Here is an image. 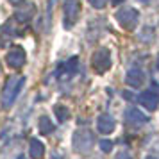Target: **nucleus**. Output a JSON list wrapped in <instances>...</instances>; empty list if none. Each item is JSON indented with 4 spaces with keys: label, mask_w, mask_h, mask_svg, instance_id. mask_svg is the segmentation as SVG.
<instances>
[{
    "label": "nucleus",
    "mask_w": 159,
    "mask_h": 159,
    "mask_svg": "<svg viewBox=\"0 0 159 159\" xmlns=\"http://www.w3.org/2000/svg\"><path fill=\"white\" fill-rule=\"evenodd\" d=\"M156 65H157V70H159V56H157V63H156Z\"/></svg>",
    "instance_id": "4be33fe9"
},
{
    "label": "nucleus",
    "mask_w": 159,
    "mask_h": 159,
    "mask_svg": "<svg viewBox=\"0 0 159 159\" xmlns=\"http://www.w3.org/2000/svg\"><path fill=\"white\" fill-rule=\"evenodd\" d=\"M125 122L129 123V125H145V123L148 122V116L143 115L136 107H129L125 111Z\"/></svg>",
    "instance_id": "9d476101"
},
{
    "label": "nucleus",
    "mask_w": 159,
    "mask_h": 159,
    "mask_svg": "<svg viewBox=\"0 0 159 159\" xmlns=\"http://www.w3.org/2000/svg\"><path fill=\"white\" fill-rule=\"evenodd\" d=\"M9 2H11V4H16V6H18V4L22 2V0H9Z\"/></svg>",
    "instance_id": "aec40b11"
},
{
    "label": "nucleus",
    "mask_w": 159,
    "mask_h": 159,
    "mask_svg": "<svg viewBox=\"0 0 159 159\" xmlns=\"http://www.w3.org/2000/svg\"><path fill=\"white\" fill-rule=\"evenodd\" d=\"M91 65L98 73L107 72L111 68V52L107 48H98L93 52V57H91Z\"/></svg>",
    "instance_id": "7ed1b4c3"
},
{
    "label": "nucleus",
    "mask_w": 159,
    "mask_h": 159,
    "mask_svg": "<svg viewBox=\"0 0 159 159\" xmlns=\"http://www.w3.org/2000/svg\"><path fill=\"white\" fill-rule=\"evenodd\" d=\"M138 100H139V104H141L145 109L154 111V109L159 106V95L156 93V91H152V89H147V91H143V93L138 97Z\"/></svg>",
    "instance_id": "1a4fd4ad"
},
{
    "label": "nucleus",
    "mask_w": 159,
    "mask_h": 159,
    "mask_svg": "<svg viewBox=\"0 0 159 159\" xmlns=\"http://www.w3.org/2000/svg\"><path fill=\"white\" fill-rule=\"evenodd\" d=\"M6 61H7V65L11 66L13 70H20V68L25 65V50H23L22 47H13V48L7 52Z\"/></svg>",
    "instance_id": "423d86ee"
},
{
    "label": "nucleus",
    "mask_w": 159,
    "mask_h": 159,
    "mask_svg": "<svg viewBox=\"0 0 159 159\" xmlns=\"http://www.w3.org/2000/svg\"><path fill=\"white\" fill-rule=\"evenodd\" d=\"M18 159H25V157H23V156H20V157H18Z\"/></svg>",
    "instance_id": "b1692460"
},
{
    "label": "nucleus",
    "mask_w": 159,
    "mask_h": 159,
    "mask_svg": "<svg viewBox=\"0 0 159 159\" xmlns=\"http://www.w3.org/2000/svg\"><path fill=\"white\" fill-rule=\"evenodd\" d=\"M0 72H2V66H0Z\"/></svg>",
    "instance_id": "393cba45"
},
{
    "label": "nucleus",
    "mask_w": 159,
    "mask_h": 159,
    "mask_svg": "<svg viewBox=\"0 0 159 159\" xmlns=\"http://www.w3.org/2000/svg\"><path fill=\"white\" fill-rule=\"evenodd\" d=\"M145 159H157V157H154V156H147Z\"/></svg>",
    "instance_id": "412c9836"
},
{
    "label": "nucleus",
    "mask_w": 159,
    "mask_h": 159,
    "mask_svg": "<svg viewBox=\"0 0 159 159\" xmlns=\"http://www.w3.org/2000/svg\"><path fill=\"white\" fill-rule=\"evenodd\" d=\"M100 148L104 152H111L113 150V141H109V139H102L100 141Z\"/></svg>",
    "instance_id": "dca6fc26"
},
{
    "label": "nucleus",
    "mask_w": 159,
    "mask_h": 159,
    "mask_svg": "<svg viewBox=\"0 0 159 159\" xmlns=\"http://www.w3.org/2000/svg\"><path fill=\"white\" fill-rule=\"evenodd\" d=\"M93 147V136L89 130H77L73 134V148L79 154H88Z\"/></svg>",
    "instance_id": "f03ea898"
},
{
    "label": "nucleus",
    "mask_w": 159,
    "mask_h": 159,
    "mask_svg": "<svg viewBox=\"0 0 159 159\" xmlns=\"http://www.w3.org/2000/svg\"><path fill=\"white\" fill-rule=\"evenodd\" d=\"M34 15H36V7H34L32 2H20L15 11V20L20 23H25L29 22Z\"/></svg>",
    "instance_id": "0eeeda50"
},
{
    "label": "nucleus",
    "mask_w": 159,
    "mask_h": 159,
    "mask_svg": "<svg viewBox=\"0 0 159 159\" xmlns=\"http://www.w3.org/2000/svg\"><path fill=\"white\" fill-rule=\"evenodd\" d=\"M125 82L130 88H139L145 82V73L139 68H130L127 72V75H125Z\"/></svg>",
    "instance_id": "9b49d317"
},
{
    "label": "nucleus",
    "mask_w": 159,
    "mask_h": 159,
    "mask_svg": "<svg viewBox=\"0 0 159 159\" xmlns=\"http://www.w3.org/2000/svg\"><path fill=\"white\" fill-rule=\"evenodd\" d=\"M77 70H79V59L70 57L66 63H61L57 66V77H61V79H70V77H73L77 73Z\"/></svg>",
    "instance_id": "6e6552de"
},
{
    "label": "nucleus",
    "mask_w": 159,
    "mask_h": 159,
    "mask_svg": "<svg viewBox=\"0 0 159 159\" xmlns=\"http://www.w3.org/2000/svg\"><path fill=\"white\" fill-rule=\"evenodd\" d=\"M111 2H113V6H118V4H122L123 0H111Z\"/></svg>",
    "instance_id": "6ab92c4d"
},
{
    "label": "nucleus",
    "mask_w": 159,
    "mask_h": 159,
    "mask_svg": "<svg viewBox=\"0 0 159 159\" xmlns=\"http://www.w3.org/2000/svg\"><path fill=\"white\" fill-rule=\"evenodd\" d=\"M139 2H150V0H139Z\"/></svg>",
    "instance_id": "5701e85b"
},
{
    "label": "nucleus",
    "mask_w": 159,
    "mask_h": 159,
    "mask_svg": "<svg viewBox=\"0 0 159 159\" xmlns=\"http://www.w3.org/2000/svg\"><path fill=\"white\" fill-rule=\"evenodd\" d=\"M88 2H89L95 9H102L104 6H106V0H88Z\"/></svg>",
    "instance_id": "f3484780"
},
{
    "label": "nucleus",
    "mask_w": 159,
    "mask_h": 159,
    "mask_svg": "<svg viewBox=\"0 0 159 159\" xmlns=\"http://www.w3.org/2000/svg\"><path fill=\"white\" fill-rule=\"evenodd\" d=\"M115 159H132V157L129 156V152H127V150H122V152H118V154H116Z\"/></svg>",
    "instance_id": "a211bd4d"
},
{
    "label": "nucleus",
    "mask_w": 159,
    "mask_h": 159,
    "mask_svg": "<svg viewBox=\"0 0 159 159\" xmlns=\"http://www.w3.org/2000/svg\"><path fill=\"white\" fill-rule=\"evenodd\" d=\"M23 84H25V77L22 75H13L6 80V86H4V93H2V106L7 109L13 106V102L16 100L18 93L22 91Z\"/></svg>",
    "instance_id": "f257e3e1"
},
{
    "label": "nucleus",
    "mask_w": 159,
    "mask_h": 159,
    "mask_svg": "<svg viewBox=\"0 0 159 159\" xmlns=\"http://www.w3.org/2000/svg\"><path fill=\"white\" fill-rule=\"evenodd\" d=\"M116 20H118V23L122 25L123 29H127V30L136 29V25H138V11L136 9H132V7H125V9H122V11L116 13Z\"/></svg>",
    "instance_id": "20e7f679"
},
{
    "label": "nucleus",
    "mask_w": 159,
    "mask_h": 159,
    "mask_svg": "<svg viewBox=\"0 0 159 159\" xmlns=\"http://www.w3.org/2000/svg\"><path fill=\"white\" fill-rule=\"evenodd\" d=\"M79 11H80V6L77 0H66L65 2V27L66 29H70L73 23L77 22Z\"/></svg>",
    "instance_id": "39448f33"
},
{
    "label": "nucleus",
    "mask_w": 159,
    "mask_h": 159,
    "mask_svg": "<svg viewBox=\"0 0 159 159\" xmlns=\"http://www.w3.org/2000/svg\"><path fill=\"white\" fill-rule=\"evenodd\" d=\"M54 115H56V118H57L59 122H66V120H68V116H70V111H68L66 106L57 104V106H54Z\"/></svg>",
    "instance_id": "4468645a"
},
{
    "label": "nucleus",
    "mask_w": 159,
    "mask_h": 159,
    "mask_svg": "<svg viewBox=\"0 0 159 159\" xmlns=\"http://www.w3.org/2000/svg\"><path fill=\"white\" fill-rule=\"evenodd\" d=\"M115 125H116L115 118L109 116V115H100L97 118V129H98L100 134H109V132H113Z\"/></svg>",
    "instance_id": "f8f14e48"
},
{
    "label": "nucleus",
    "mask_w": 159,
    "mask_h": 159,
    "mask_svg": "<svg viewBox=\"0 0 159 159\" xmlns=\"http://www.w3.org/2000/svg\"><path fill=\"white\" fill-rule=\"evenodd\" d=\"M52 130H54V123H52L47 116H41V118H39V132H41V134H50Z\"/></svg>",
    "instance_id": "2eb2a0df"
},
{
    "label": "nucleus",
    "mask_w": 159,
    "mask_h": 159,
    "mask_svg": "<svg viewBox=\"0 0 159 159\" xmlns=\"http://www.w3.org/2000/svg\"><path fill=\"white\" fill-rule=\"evenodd\" d=\"M29 156L32 159H43L45 156V145L36 138H32L29 143Z\"/></svg>",
    "instance_id": "ddd939ff"
}]
</instances>
